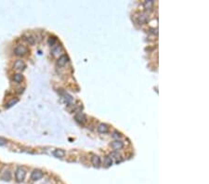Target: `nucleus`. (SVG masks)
<instances>
[{
  "mask_svg": "<svg viewBox=\"0 0 209 184\" xmlns=\"http://www.w3.org/2000/svg\"><path fill=\"white\" fill-rule=\"evenodd\" d=\"M25 175H26V171L23 168V167H19L15 172V178H16V181H23L24 178H25Z\"/></svg>",
  "mask_w": 209,
  "mask_h": 184,
  "instance_id": "1",
  "label": "nucleus"
},
{
  "mask_svg": "<svg viewBox=\"0 0 209 184\" xmlns=\"http://www.w3.org/2000/svg\"><path fill=\"white\" fill-rule=\"evenodd\" d=\"M15 54L17 56H23L25 55L26 53L28 52V48L24 47V46H21V45H20V46H17L16 48H15Z\"/></svg>",
  "mask_w": 209,
  "mask_h": 184,
  "instance_id": "2",
  "label": "nucleus"
},
{
  "mask_svg": "<svg viewBox=\"0 0 209 184\" xmlns=\"http://www.w3.org/2000/svg\"><path fill=\"white\" fill-rule=\"evenodd\" d=\"M44 176L43 171H41L40 169H34L32 172V175H31V179L32 181H38V179L42 178Z\"/></svg>",
  "mask_w": 209,
  "mask_h": 184,
  "instance_id": "3",
  "label": "nucleus"
},
{
  "mask_svg": "<svg viewBox=\"0 0 209 184\" xmlns=\"http://www.w3.org/2000/svg\"><path fill=\"white\" fill-rule=\"evenodd\" d=\"M69 61V58L66 56V55H62L59 58V60H58L57 61V64L58 66H60V67H62V66H64L66 63L68 62Z\"/></svg>",
  "mask_w": 209,
  "mask_h": 184,
  "instance_id": "4",
  "label": "nucleus"
},
{
  "mask_svg": "<svg viewBox=\"0 0 209 184\" xmlns=\"http://www.w3.org/2000/svg\"><path fill=\"white\" fill-rule=\"evenodd\" d=\"M111 147H112L113 149L118 151V150H121L122 148L124 147V143H123L121 141H115L112 142V144H111Z\"/></svg>",
  "mask_w": 209,
  "mask_h": 184,
  "instance_id": "5",
  "label": "nucleus"
},
{
  "mask_svg": "<svg viewBox=\"0 0 209 184\" xmlns=\"http://www.w3.org/2000/svg\"><path fill=\"white\" fill-rule=\"evenodd\" d=\"M25 63L21 60H18L14 62V68L17 70H23L25 68Z\"/></svg>",
  "mask_w": 209,
  "mask_h": 184,
  "instance_id": "6",
  "label": "nucleus"
},
{
  "mask_svg": "<svg viewBox=\"0 0 209 184\" xmlns=\"http://www.w3.org/2000/svg\"><path fill=\"white\" fill-rule=\"evenodd\" d=\"M91 162L92 164L94 165V167H99L100 165V158L99 156H97V155H94L91 158Z\"/></svg>",
  "mask_w": 209,
  "mask_h": 184,
  "instance_id": "7",
  "label": "nucleus"
},
{
  "mask_svg": "<svg viewBox=\"0 0 209 184\" xmlns=\"http://www.w3.org/2000/svg\"><path fill=\"white\" fill-rule=\"evenodd\" d=\"M75 120H76L77 122L83 124V123H85V122H86V120H87V119H86V116L84 115L83 114H78L75 115Z\"/></svg>",
  "mask_w": 209,
  "mask_h": 184,
  "instance_id": "8",
  "label": "nucleus"
},
{
  "mask_svg": "<svg viewBox=\"0 0 209 184\" xmlns=\"http://www.w3.org/2000/svg\"><path fill=\"white\" fill-rule=\"evenodd\" d=\"M98 130H99V132H100V133H106V132H108L109 127H108L107 125L101 124V125H99V127H98Z\"/></svg>",
  "mask_w": 209,
  "mask_h": 184,
  "instance_id": "9",
  "label": "nucleus"
},
{
  "mask_svg": "<svg viewBox=\"0 0 209 184\" xmlns=\"http://www.w3.org/2000/svg\"><path fill=\"white\" fill-rule=\"evenodd\" d=\"M54 155L58 157V158H59V157L60 158H62V157H64L65 155V152L63 150H56L54 152Z\"/></svg>",
  "mask_w": 209,
  "mask_h": 184,
  "instance_id": "10",
  "label": "nucleus"
},
{
  "mask_svg": "<svg viewBox=\"0 0 209 184\" xmlns=\"http://www.w3.org/2000/svg\"><path fill=\"white\" fill-rule=\"evenodd\" d=\"M1 178H2V179H4V181H10V178H11L10 172V171H5L4 174L2 175Z\"/></svg>",
  "mask_w": 209,
  "mask_h": 184,
  "instance_id": "11",
  "label": "nucleus"
},
{
  "mask_svg": "<svg viewBox=\"0 0 209 184\" xmlns=\"http://www.w3.org/2000/svg\"><path fill=\"white\" fill-rule=\"evenodd\" d=\"M13 80H14L16 83H20L21 82V80H23V75L21 74H16L13 76Z\"/></svg>",
  "mask_w": 209,
  "mask_h": 184,
  "instance_id": "12",
  "label": "nucleus"
},
{
  "mask_svg": "<svg viewBox=\"0 0 209 184\" xmlns=\"http://www.w3.org/2000/svg\"><path fill=\"white\" fill-rule=\"evenodd\" d=\"M25 39L30 45H34L35 43V38H34V37H32V35H28Z\"/></svg>",
  "mask_w": 209,
  "mask_h": 184,
  "instance_id": "13",
  "label": "nucleus"
},
{
  "mask_svg": "<svg viewBox=\"0 0 209 184\" xmlns=\"http://www.w3.org/2000/svg\"><path fill=\"white\" fill-rule=\"evenodd\" d=\"M112 163H113V161L111 157H108V156L105 157V162H104L105 167H110V165H112Z\"/></svg>",
  "mask_w": 209,
  "mask_h": 184,
  "instance_id": "14",
  "label": "nucleus"
},
{
  "mask_svg": "<svg viewBox=\"0 0 209 184\" xmlns=\"http://www.w3.org/2000/svg\"><path fill=\"white\" fill-rule=\"evenodd\" d=\"M138 18H139V21L140 22V23H143V22H145L146 20H147V16L144 15V14H140Z\"/></svg>",
  "mask_w": 209,
  "mask_h": 184,
  "instance_id": "15",
  "label": "nucleus"
},
{
  "mask_svg": "<svg viewBox=\"0 0 209 184\" xmlns=\"http://www.w3.org/2000/svg\"><path fill=\"white\" fill-rule=\"evenodd\" d=\"M153 5V2L152 1V0H149V1H145V3H144V7L147 8L148 10V8H151Z\"/></svg>",
  "mask_w": 209,
  "mask_h": 184,
  "instance_id": "16",
  "label": "nucleus"
},
{
  "mask_svg": "<svg viewBox=\"0 0 209 184\" xmlns=\"http://www.w3.org/2000/svg\"><path fill=\"white\" fill-rule=\"evenodd\" d=\"M18 102V100H17V99H16V100L14 101V100H13V101H11L10 103H8V105L6 106L7 107V108H10V107H11V106H13V105H14L15 104V103H17Z\"/></svg>",
  "mask_w": 209,
  "mask_h": 184,
  "instance_id": "17",
  "label": "nucleus"
},
{
  "mask_svg": "<svg viewBox=\"0 0 209 184\" xmlns=\"http://www.w3.org/2000/svg\"><path fill=\"white\" fill-rule=\"evenodd\" d=\"M56 41H57V39L55 37H52V38H50V40H48V44H50V46H53V45L56 43Z\"/></svg>",
  "mask_w": 209,
  "mask_h": 184,
  "instance_id": "18",
  "label": "nucleus"
},
{
  "mask_svg": "<svg viewBox=\"0 0 209 184\" xmlns=\"http://www.w3.org/2000/svg\"><path fill=\"white\" fill-rule=\"evenodd\" d=\"M7 143V141L5 140V139H3V138H0V146H2V145H5Z\"/></svg>",
  "mask_w": 209,
  "mask_h": 184,
  "instance_id": "19",
  "label": "nucleus"
},
{
  "mask_svg": "<svg viewBox=\"0 0 209 184\" xmlns=\"http://www.w3.org/2000/svg\"><path fill=\"white\" fill-rule=\"evenodd\" d=\"M113 138L120 139V138H121V135H120V133H118V132H114V133H113Z\"/></svg>",
  "mask_w": 209,
  "mask_h": 184,
  "instance_id": "20",
  "label": "nucleus"
}]
</instances>
